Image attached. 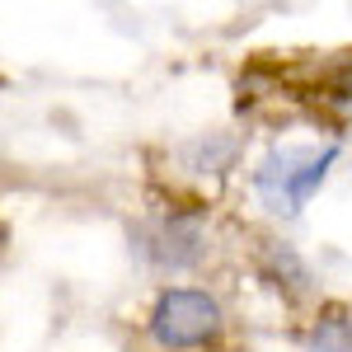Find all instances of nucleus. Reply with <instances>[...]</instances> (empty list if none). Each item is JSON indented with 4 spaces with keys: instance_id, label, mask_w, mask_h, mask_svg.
<instances>
[{
    "instance_id": "obj_3",
    "label": "nucleus",
    "mask_w": 352,
    "mask_h": 352,
    "mask_svg": "<svg viewBox=\"0 0 352 352\" xmlns=\"http://www.w3.org/2000/svg\"><path fill=\"white\" fill-rule=\"evenodd\" d=\"M305 352H352V315L343 305H324L320 320L310 324Z\"/></svg>"
},
{
    "instance_id": "obj_2",
    "label": "nucleus",
    "mask_w": 352,
    "mask_h": 352,
    "mask_svg": "<svg viewBox=\"0 0 352 352\" xmlns=\"http://www.w3.org/2000/svg\"><path fill=\"white\" fill-rule=\"evenodd\" d=\"M333 160H338V146H324V151L320 146H282V151H272V155L258 160L254 188H258V197L268 202L272 212L296 217L300 207L320 192Z\"/></svg>"
},
{
    "instance_id": "obj_1",
    "label": "nucleus",
    "mask_w": 352,
    "mask_h": 352,
    "mask_svg": "<svg viewBox=\"0 0 352 352\" xmlns=\"http://www.w3.org/2000/svg\"><path fill=\"white\" fill-rule=\"evenodd\" d=\"M151 343L164 352H192L217 343L226 315H221V300L212 292H197V287H164L155 305H151Z\"/></svg>"
}]
</instances>
